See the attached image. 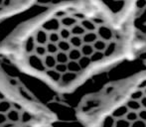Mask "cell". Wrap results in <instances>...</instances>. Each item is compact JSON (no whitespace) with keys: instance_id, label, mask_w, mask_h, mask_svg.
Wrapping results in <instances>:
<instances>
[{"instance_id":"cell-1","label":"cell","mask_w":146,"mask_h":127,"mask_svg":"<svg viewBox=\"0 0 146 127\" xmlns=\"http://www.w3.org/2000/svg\"><path fill=\"white\" fill-rule=\"evenodd\" d=\"M145 46L131 27L88 0H64L0 45V58L59 91L137 57Z\"/></svg>"},{"instance_id":"cell-2","label":"cell","mask_w":146,"mask_h":127,"mask_svg":"<svg viewBox=\"0 0 146 127\" xmlns=\"http://www.w3.org/2000/svg\"><path fill=\"white\" fill-rule=\"evenodd\" d=\"M78 113L84 127H146V67L86 95Z\"/></svg>"},{"instance_id":"cell-3","label":"cell","mask_w":146,"mask_h":127,"mask_svg":"<svg viewBox=\"0 0 146 127\" xmlns=\"http://www.w3.org/2000/svg\"><path fill=\"white\" fill-rule=\"evenodd\" d=\"M29 98L0 69V127H29L37 120Z\"/></svg>"},{"instance_id":"cell-4","label":"cell","mask_w":146,"mask_h":127,"mask_svg":"<svg viewBox=\"0 0 146 127\" xmlns=\"http://www.w3.org/2000/svg\"><path fill=\"white\" fill-rule=\"evenodd\" d=\"M113 18L133 28V18L138 0H88Z\"/></svg>"},{"instance_id":"cell-5","label":"cell","mask_w":146,"mask_h":127,"mask_svg":"<svg viewBox=\"0 0 146 127\" xmlns=\"http://www.w3.org/2000/svg\"><path fill=\"white\" fill-rule=\"evenodd\" d=\"M38 0H0V24L23 12Z\"/></svg>"}]
</instances>
